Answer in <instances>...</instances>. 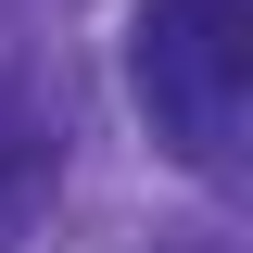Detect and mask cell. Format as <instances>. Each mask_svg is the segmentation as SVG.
Instances as JSON below:
<instances>
[{"label": "cell", "instance_id": "7a4b0ae2", "mask_svg": "<svg viewBox=\"0 0 253 253\" xmlns=\"http://www.w3.org/2000/svg\"><path fill=\"white\" fill-rule=\"evenodd\" d=\"M51 139H38V126H0V253L26 241V215H38V190H51Z\"/></svg>", "mask_w": 253, "mask_h": 253}, {"label": "cell", "instance_id": "6da1fadb", "mask_svg": "<svg viewBox=\"0 0 253 253\" xmlns=\"http://www.w3.org/2000/svg\"><path fill=\"white\" fill-rule=\"evenodd\" d=\"M139 114L177 139V165H228V126H241V76H253V38H241V0H152L139 13Z\"/></svg>", "mask_w": 253, "mask_h": 253}]
</instances>
